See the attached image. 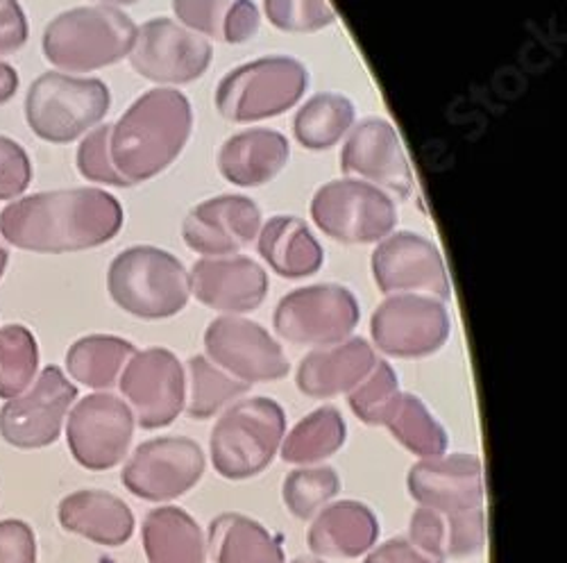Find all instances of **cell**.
Listing matches in <instances>:
<instances>
[{"label":"cell","mask_w":567,"mask_h":563,"mask_svg":"<svg viewBox=\"0 0 567 563\" xmlns=\"http://www.w3.org/2000/svg\"><path fill=\"white\" fill-rule=\"evenodd\" d=\"M205 473L200 446L186 437H162L141 443L123 468L125 489L151 502H168L192 491Z\"/></svg>","instance_id":"obj_13"},{"label":"cell","mask_w":567,"mask_h":563,"mask_svg":"<svg viewBox=\"0 0 567 563\" xmlns=\"http://www.w3.org/2000/svg\"><path fill=\"white\" fill-rule=\"evenodd\" d=\"M216 563H284V550L264 525L241 513H223L207 539Z\"/></svg>","instance_id":"obj_30"},{"label":"cell","mask_w":567,"mask_h":563,"mask_svg":"<svg viewBox=\"0 0 567 563\" xmlns=\"http://www.w3.org/2000/svg\"><path fill=\"white\" fill-rule=\"evenodd\" d=\"M287 416L272 398H250L231 405L212 430V463L225 480H248L272 463Z\"/></svg>","instance_id":"obj_5"},{"label":"cell","mask_w":567,"mask_h":563,"mask_svg":"<svg viewBox=\"0 0 567 563\" xmlns=\"http://www.w3.org/2000/svg\"><path fill=\"white\" fill-rule=\"evenodd\" d=\"M134 21L118 8L91 6L55 17L43 30L45 60L66 73H91L130 55Z\"/></svg>","instance_id":"obj_3"},{"label":"cell","mask_w":567,"mask_h":563,"mask_svg":"<svg viewBox=\"0 0 567 563\" xmlns=\"http://www.w3.org/2000/svg\"><path fill=\"white\" fill-rule=\"evenodd\" d=\"M134 352V346L121 337L91 335L69 348L66 368L75 382L89 389H110Z\"/></svg>","instance_id":"obj_31"},{"label":"cell","mask_w":567,"mask_h":563,"mask_svg":"<svg viewBox=\"0 0 567 563\" xmlns=\"http://www.w3.org/2000/svg\"><path fill=\"white\" fill-rule=\"evenodd\" d=\"M348 437L346 420L334 407H320L302 418L287 439H281V459L289 463H316L337 454Z\"/></svg>","instance_id":"obj_34"},{"label":"cell","mask_w":567,"mask_h":563,"mask_svg":"<svg viewBox=\"0 0 567 563\" xmlns=\"http://www.w3.org/2000/svg\"><path fill=\"white\" fill-rule=\"evenodd\" d=\"M110 134L112 125H101L86 132L78 149V171L84 180L110 186H130L112 164L110 155Z\"/></svg>","instance_id":"obj_40"},{"label":"cell","mask_w":567,"mask_h":563,"mask_svg":"<svg viewBox=\"0 0 567 563\" xmlns=\"http://www.w3.org/2000/svg\"><path fill=\"white\" fill-rule=\"evenodd\" d=\"M382 426L402 443L409 452L432 459L441 457L447 450V432L441 422L424 407V402L413 393H402L393 400L386 411Z\"/></svg>","instance_id":"obj_33"},{"label":"cell","mask_w":567,"mask_h":563,"mask_svg":"<svg viewBox=\"0 0 567 563\" xmlns=\"http://www.w3.org/2000/svg\"><path fill=\"white\" fill-rule=\"evenodd\" d=\"M400 396V382L389 361H377L368 378L350 391V407L365 426H382L386 411Z\"/></svg>","instance_id":"obj_38"},{"label":"cell","mask_w":567,"mask_h":563,"mask_svg":"<svg viewBox=\"0 0 567 563\" xmlns=\"http://www.w3.org/2000/svg\"><path fill=\"white\" fill-rule=\"evenodd\" d=\"M374 348L365 339H346L311 350L298 368V389L309 398H334L359 387L377 366Z\"/></svg>","instance_id":"obj_22"},{"label":"cell","mask_w":567,"mask_h":563,"mask_svg":"<svg viewBox=\"0 0 567 563\" xmlns=\"http://www.w3.org/2000/svg\"><path fill=\"white\" fill-rule=\"evenodd\" d=\"M309 86L307 66L270 55L229 71L216 86V110L231 123H252L296 108Z\"/></svg>","instance_id":"obj_7"},{"label":"cell","mask_w":567,"mask_h":563,"mask_svg":"<svg viewBox=\"0 0 567 563\" xmlns=\"http://www.w3.org/2000/svg\"><path fill=\"white\" fill-rule=\"evenodd\" d=\"M32 184V162L19 141L0 134V201H14Z\"/></svg>","instance_id":"obj_41"},{"label":"cell","mask_w":567,"mask_h":563,"mask_svg":"<svg viewBox=\"0 0 567 563\" xmlns=\"http://www.w3.org/2000/svg\"><path fill=\"white\" fill-rule=\"evenodd\" d=\"M123 221L125 212L112 194L84 186L32 194L8 205L0 212V234L28 253L64 255L112 242Z\"/></svg>","instance_id":"obj_1"},{"label":"cell","mask_w":567,"mask_h":563,"mask_svg":"<svg viewBox=\"0 0 567 563\" xmlns=\"http://www.w3.org/2000/svg\"><path fill=\"white\" fill-rule=\"evenodd\" d=\"M205 350L220 370L250 387L287 378L291 370L287 355L268 330L241 316L214 318L205 332Z\"/></svg>","instance_id":"obj_14"},{"label":"cell","mask_w":567,"mask_h":563,"mask_svg":"<svg viewBox=\"0 0 567 563\" xmlns=\"http://www.w3.org/2000/svg\"><path fill=\"white\" fill-rule=\"evenodd\" d=\"M8 250L0 246V277H3V273H6V268H8Z\"/></svg>","instance_id":"obj_47"},{"label":"cell","mask_w":567,"mask_h":563,"mask_svg":"<svg viewBox=\"0 0 567 563\" xmlns=\"http://www.w3.org/2000/svg\"><path fill=\"white\" fill-rule=\"evenodd\" d=\"M354 105L334 91L311 96L293 121L298 144L307 151H327L337 146L354 123Z\"/></svg>","instance_id":"obj_32"},{"label":"cell","mask_w":567,"mask_h":563,"mask_svg":"<svg viewBox=\"0 0 567 563\" xmlns=\"http://www.w3.org/2000/svg\"><path fill=\"white\" fill-rule=\"evenodd\" d=\"M39 346L25 325L0 327V398H19L34 380Z\"/></svg>","instance_id":"obj_36"},{"label":"cell","mask_w":567,"mask_h":563,"mask_svg":"<svg viewBox=\"0 0 567 563\" xmlns=\"http://www.w3.org/2000/svg\"><path fill=\"white\" fill-rule=\"evenodd\" d=\"M411 543L436 561L461 559L482 552L486 543L484 509L434 511L417 509L409 523Z\"/></svg>","instance_id":"obj_23"},{"label":"cell","mask_w":567,"mask_h":563,"mask_svg":"<svg viewBox=\"0 0 567 563\" xmlns=\"http://www.w3.org/2000/svg\"><path fill=\"white\" fill-rule=\"evenodd\" d=\"M58 515L66 532L105 547L127 543L134 532V515L130 506L105 491L71 493L60 502Z\"/></svg>","instance_id":"obj_26"},{"label":"cell","mask_w":567,"mask_h":563,"mask_svg":"<svg viewBox=\"0 0 567 563\" xmlns=\"http://www.w3.org/2000/svg\"><path fill=\"white\" fill-rule=\"evenodd\" d=\"M361 307L341 285H313L284 296L272 323L281 339L296 346H334L346 341L359 325Z\"/></svg>","instance_id":"obj_9"},{"label":"cell","mask_w":567,"mask_h":563,"mask_svg":"<svg viewBox=\"0 0 567 563\" xmlns=\"http://www.w3.org/2000/svg\"><path fill=\"white\" fill-rule=\"evenodd\" d=\"M118 387L144 430L171 426L186 402L184 368L166 348L134 352L123 368Z\"/></svg>","instance_id":"obj_16"},{"label":"cell","mask_w":567,"mask_h":563,"mask_svg":"<svg viewBox=\"0 0 567 563\" xmlns=\"http://www.w3.org/2000/svg\"><path fill=\"white\" fill-rule=\"evenodd\" d=\"M341 491V480L334 468L318 465V468H298L281 487L284 504L296 519H311L320 506H324L329 500L337 498Z\"/></svg>","instance_id":"obj_37"},{"label":"cell","mask_w":567,"mask_h":563,"mask_svg":"<svg viewBox=\"0 0 567 563\" xmlns=\"http://www.w3.org/2000/svg\"><path fill=\"white\" fill-rule=\"evenodd\" d=\"M132 69L157 84H188L212 64V43L171 19H151L136 28L130 51Z\"/></svg>","instance_id":"obj_12"},{"label":"cell","mask_w":567,"mask_h":563,"mask_svg":"<svg viewBox=\"0 0 567 563\" xmlns=\"http://www.w3.org/2000/svg\"><path fill=\"white\" fill-rule=\"evenodd\" d=\"M291 146L277 130L252 127L229 136L218 153L220 175L236 186H261L289 164Z\"/></svg>","instance_id":"obj_24"},{"label":"cell","mask_w":567,"mask_h":563,"mask_svg":"<svg viewBox=\"0 0 567 563\" xmlns=\"http://www.w3.org/2000/svg\"><path fill=\"white\" fill-rule=\"evenodd\" d=\"M19 91V73L12 64L0 62V105L10 103Z\"/></svg>","instance_id":"obj_45"},{"label":"cell","mask_w":567,"mask_h":563,"mask_svg":"<svg viewBox=\"0 0 567 563\" xmlns=\"http://www.w3.org/2000/svg\"><path fill=\"white\" fill-rule=\"evenodd\" d=\"M112 93L99 78H73L66 73L39 75L25 96V121L49 144H71L96 127L110 112Z\"/></svg>","instance_id":"obj_6"},{"label":"cell","mask_w":567,"mask_h":563,"mask_svg":"<svg viewBox=\"0 0 567 563\" xmlns=\"http://www.w3.org/2000/svg\"><path fill=\"white\" fill-rule=\"evenodd\" d=\"M192 130L194 110L184 93L151 89L112 125V164L130 186L153 180L182 155Z\"/></svg>","instance_id":"obj_2"},{"label":"cell","mask_w":567,"mask_h":563,"mask_svg":"<svg viewBox=\"0 0 567 563\" xmlns=\"http://www.w3.org/2000/svg\"><path fill=\"white\" fill-rule=\"evenodd\" d=\"M0 563H37V541L28 523H0Z\"/></svg>","instance_id":"obj_42"},{"label":"cell","mask_w":567,"mask_h":563,"mask_svg":"<svg viewBox=\"0 0 567 563\" xmlns=\"http://www.w3.org/2000/svg\"><path fill=\"white\" fill-rule=\"evenodd\" d=\"M186 368H188V385H192V393H188V400L184 402L188 418H196V420L212 418L225 405L250 391V385L234 380L231 375L220 370L207 357H192Z\"/></svg>","instance_id":"obj_35"},{"label":"cell","mask_w":567,"mask_h":563,"mask_svg":"<svg viewBox=\"0 0 567 563\" xmlns=\"http://www.w3.org/2000/svg\"><path fill=\"white\" fill-rule=\"evenodd\" d=\"M141 536L151 563H205V536L184 509H153L146 515Z\"/></svg>","instance_id":"obj_29"},{"label":"cell","mask_w":567,"mask_h":563,"mask_svg":"<svg viewBox=\"0 0 567 563\" xmlns=\"http://www.w3.org/2000/svg\"><path fill=\"white\" fill-rule=\"evenodd\" d=\"M311 218L334 242L377 244L395 229L398 207L386 192L346 177L320 186L311 201Z\"/></svg>","instance_id":"obj_8"},{"label":"cell","mask_w":567,"mask_h":563,"mask_svg":"<svg viewBox=\"0 0 567 563\" xmlns=\"http://www.w3.org/2000/svg\"><path fill=\"white\" fill-rule=\"evenodd\" d=\"M93 3H103V6H110V8H114V6H136L138 0H93Z\"/></svg>","instance_id":"obj_46"},{"label":"cell","mask_w":567,"mask_h":563,"mask_svg":"<svg viewBox=\"0 0 567 563\" xmlns=\"http://www.w3.org/2000/svg\"><path fill=\"white\" fill-rule=\"evenodd\" d=\"M264 12L284 32H318L337 21L329 0H264Z\"/></svg>","instance_id":"obj_39"},{"label":"cell","mask_w":567,"mask_h":563,"mask_svg":"<svg viewBox=\"0 0 567 563\" xmlns=\"http://www.w3.org/2000/svg\"><path fill=\"white\" fill-rule=\"evenodd\" d=\"M177 23L223 43L250 41L261 23L252 0H173Z\"/></svg>","instance_id":"obj_28"},{"label":"cell","mask_w":567,"mask_h":563,"mask_svg":"<svg viewBox=\"0 0 567 563\" xmlns=\"http://www.w3.org/2000/svg\"><path fill=\"white\" fill-rule=\"evenodd\" d=\"M380 539V521L370 506L343 500L322 509L309 528L311 552L332 559H357L374 547Z\"/></svg>","instance_id":"obj_25"},{"label":"cell","mask_w":567,"mask_h":563,"mask_svg":"<svg viewBox=\"0 0 567 563\" xmlns=\"http://www.w3.org/2000/svg\"><path fill=\"white\" fill-rule=\"evenodd\" d=\"M261 209L246 196H216L196 205L182 223V239L203 257H231L261 229Z\"/></svg>","instance_id":"obj_19"},{"label":"cell","mask_w":567,"mask_h":563,"mask_svg":"<svg viewBox=\"0 0 567 563\" xmlns=\"http://www.w3.org/2000/svg\"><path fill=\"white\" fill-rule=\"evenodd\" d=\"M452 332L445 303L420 296H389L370 318L374 348L400 359H417L439 352Z\"/></svg>","instance_id":"obj_10"},{"label":"cell","mask_w":567,"mask_h":563,"mask_svg":"<svg viewBox=\"0 0 567 563\" xmlns=\"http://www.w3.org/2000/svg\"><path fill=\"white\" fill-rule=\"evenodd\" d=\"M188 291L198 303L227 316L255 311L268 294V275L250 257H203L188 273Z\"/></svg>","instance_id":"obj_20"},{"label":"cell","mask_w":567,"mask_h":563,"mask_svg":"<svg viewBox=\"0 0 567 563\" xmlns=\"http://www.w3.org/2000/svg\"><path fill=\"white\" fill-rule=\"evenodd\" d=\"M372 277L386 296L420 294L441 303L452 298V282L434 242L413 232H391L372 253Z\"/></svg>","instance_id":"obj_11"},{"label":"cell","mask_w":567,"mask_h":563,"mask_svg":"<svg viewBox=\"0 0 567 563\" xmlns=\"http://www.w3.org/2000/svg\"><path fill=\"white\" fill-rule=\"evenodd\" d=\"M409 493L424 509L470 511L486 498L484 465L475 454H441L411 465Z\"/></svg>","instance_id":"obj_21"},{"label":"cell","mask_w":567,"mask_h":563,"mask_svg":"<svg viewBox=\"0 0 567 563\" xmlns=\"http://www.w3.org/2000/svg\"><path fill=\"white\" fill-rule=\"evenodd\" d=\"M257 248L264 262L281 277L302 279L316 275L324 264V250L309 225L298 216L279 214L261 223Z\"/></svg>","instance_id":"obj_27"},{"label":"cell","mask_w":567,"mask_h":563,"mask_svg":"<svg viewBox=\"0 0 567 563\" xmlns=\"http://www.w3.org/2000/svg\"><path fill=\"white\" fill-rule=\"evenodd\" d=\"M341 168L348 177L368 182L402 201L411 198L415 190L402 141L384 119H368L352 130L341 153Z\"/></svg>","instance_id":"obj_18"},{"label":"cell","mask_w":567,"mask_h":563,"mask_svg":"<svg viewBox=\"0 0 567 563\" xmlns=\"http://www.w3.org/2000/svg\"><path fill=\"white\" fill-rule=\"evenodd\" d=\"M293 563H324V561H320V559H313V556H300V559H296Z\"/></svg>","instance_id":"obj_48"},{"label":"cell","mask_w":567,"mask_h":563,"mask_svg":"<svg viewBox=\"0 0 567 563\" xmlns=\"http://www.w3.org/2000/svg\"><path fill=\"white\" fill-rule=\"evenodd\" d=\"M134 434L132 409L112 393H93L69 416L66 441L86 471H110L127 454Z\"/></svg>","instance_id":"obj_15"},{"label":"cell","mask_w":567,"mask_h":563,"mask_svg":"<svg viewBox=\"0 0 567 563\" xmlns=\"http://www.w3.org/2000/svg\"><path fill=\"white\" fill-rule=\"evenodd\" d=\"M107 291L130 316L159 320L179 314L192 291L184 264L157 246H134L114 257Z\"/></svg>","instance_id":"obj_4"},{"label":"cell","mask_w":567,"mask_h":563,"mask_svg":"<svg viewBox=\"0 0 567 563\" xmlns=\"http://www.w3.org/2000/svg\"><path fill=\"white\" fill-rule=\"evenodd\" d=\"M365 563H443L432 559L430 554L420 552L411 541L406 539H393L370 552Z\"/></svg>","instance_id":"obj_44"},{"label":"cell","mask_w":567,"mask_h":563,"mask_svg":"<svg viewBox=\"0 0 567 563\" xmlns=\"http://www.w3.org/2000/svg\"><path fill=\"white\" fill-rule=\"evenodd\" d=\"M28 37L30 28L19 0H0V58L21 51Z\"/></svg>","instance_id":"obj_43"},{"label":"cell","mask_w":567,"mask_h":563,"mask_svg":"<svg viewBox=\"0 0 567 563\" xmlns=\"http://www.w3.org/2000/svg\"><path fill=\"white\" fill-rule=\"evenodd\" d=\"M75 398L78 389L64 378L62 368L45 366L32 391L12 398L0 409V437L21 450L53 446Z\"/></svg>","instance_id":"obj_17"}]
</instances>
